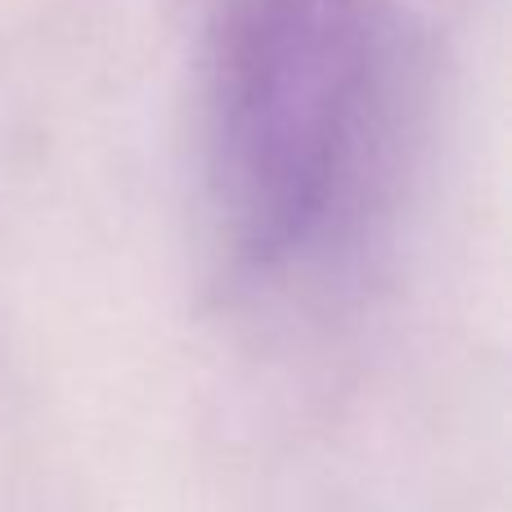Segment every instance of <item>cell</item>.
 <instances>
[{
    "instance_id": "1",
    "label": "cell",
    "mask_w": 512,
    "mask_h": 512,
    "mask_svg": "<svg viewBox=\"0 0 512 512\" xmlns=\"http://www.w3.org/2000/svg\"><path fill=\"white\" fill-rule=\"evenodd\" d=\"M400 99L396 0H230L207 81V194L243 274H292L351 234Z\"/></svg>"
}]
</instances>
